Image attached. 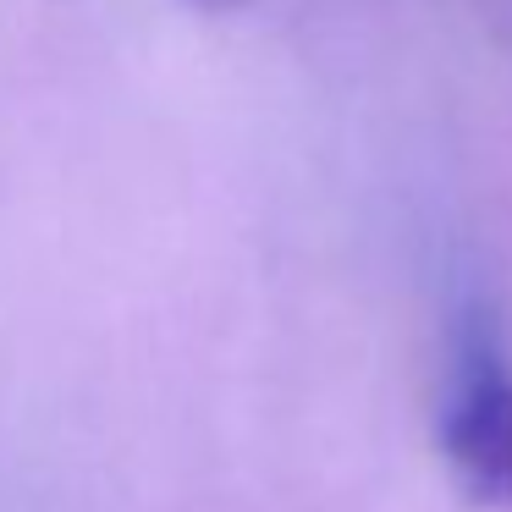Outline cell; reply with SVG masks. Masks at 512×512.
Returning <instances> with one entry per match:
<instances>
[{"label":"cell","mask_w":512,"mask_h":512,"mask_svg":"<svg viewBox=\"0 0 512 512\" xmlns=\"http://www.w3.org/2000/svg\"><path fill=\"white\" fill-rule=\"evenodd\" d=\"M441 457L479 507L512 512V342L485 298H468L452 320L441 397Z\"/></svg>","instance_id":"1"},{"label":"cell","mask_w":512,"mask_h":512,"mask_svg":"<svg viewBox=\"0 0 512 512\" xmlns=\"http://www.w3.org/2000/svg\"><path fill=\"white\" fill-rule=\"evenodd\" d=\"M188 6H199V12H232V6H248V0H188Z\"/></svg>","instance_id":"2"}]
</instances>
